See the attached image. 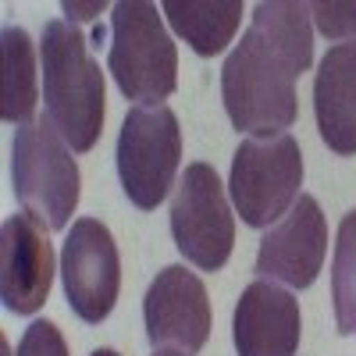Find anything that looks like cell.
Masks as SVG:
<instances>
[{
	"instance_id": "obj_16",
	"label": "cell",
	"mask_w": 356,
	"mask_h": 356,
	"mask_svg": "<svg viewBox=\"0 0 356 356\" xmlns=\"http://www.w3.org/2000/svg\"><path fill=\"white\" fill-rule=\"evenodd\" d=\"M332 303L339 335H356V211H349L339 225L332 257Z\"/></svg>"
},
{
	"instance_id": "obj_3",
	"label": "cell",
	"mask_w": 356,
	"mask_h": 356,
	"mask_svg": "<svg viewBox=\"0 0 356 356\" xmlns=\"http://www.w3.org/2000/svg\"><path fill=\"white\" fill-rule=\"evenodd\" d=\"M11 186L22 211L47 232H65L79 207V164L50 118H33L11 143Z\"/></svg>"
},
{
	"instance_id": "obj_14",
	"label": "cell",
	"mask_w": 356,
	"mask_h": 356,
	"mask_svg": "<svg viewBox=\"0 0 356 356\" xmlns=\"http://www.w3.org/2000/svg\"><path fill=\"white\" fill-rule=\"evenodd\" d=\"M161 11L200 57H214L239 33L243 0H164Z\"/></svg>"
},
{
	"instance_id": "obj_12",
	"label": "cell",
	"mask_w": 356,
	"mask_h": 356,
	"mask_svg": "<svg viewBox=\"0 0 356 356\" xmlns=\"http://www.w3.org/2000/svg\"><path fill=\"white\" fill-rule=\"evenodd\" d=\"M232 339L239 356H296L303 339L300 300L278 282L257 278L235 303Z\"/></svg>"
},
{
	"instance_id": "obj_1",
	"label": "cell",
	"mask_w": 356,
	"mask_h": 356,
	"mask_svg": "<svg viewBox=\"0 0 356 356\" xmlns=\"http://www.w3.org/2000/svg\"><path fill=\"white\" fill-rule=\"evenodd\" d=\"M314 61V18L303 0H264L221 68L228 122L253 139L296 122V79Z\"/></svg>"
},
{
	"instance_id": "obj_18",
	"label": "cell",
	"mask_w": 356,
	"mask_h": 356,
	"mask_svg": "<svg viewBox=\"0 0 356 356\" xmlns=\"http://www.w3.org/2000/svg\"><path fill=\"white\" fill-rule=\"evenodd\" d=\"M18 356H68V342L54 321H33L18 342Z\"/></svg>"
},
{
	"instance_id": "obj_17",
	"label": "cell",
	"mask_w": 356,
	"mask_h": 356,
	"mask_svg": "<svg viewBox=\"0 0 356 356\" xmlns=\"http://www.w3.org/2000/svg\"><path fill=\"white\" fill-rule=\"evenodd\" d=\"M310 18L328 40H356V0H317Z\"/></svg>"
},
{
	"instance_id": "obj_9",
	"label": "cell",
	"mask_w": 356,
	"mask_h": 356,
	"mask_svg": "<svg viewBox=\"0 0 356 356\" xmlns=\"http://www.w3.org/2000/svg\"><path fill=\"white\" fill-rule=\"evenodd\" d=\"M143 321L154 349L200 353L211 335V300L203 282L182 264L157 271L143 300Z\"/></svg>"
},
{
	"instance_id": "obj_2",
	"label": "cell",
	"mask_w": 356,
	"mask_h": 356,
	"mask_svg": "<svg viewBox=\"0 0 356 356\" xmlns=\"http://www.w3.org/2000/svg\"><path fill=\"white\" fill-rule=\"evenodd\" d=\"M40 61H43V100L47 118L65 136L75 154L93 150L104 132V72L86 47V36L72 22L54 18L43 25L40 40Z\"/></svg>"
},
{
	"instance_id": "obj_8",
	"label": "cell",
	"mask_w": 356,
	"mask_h": 356,
	"mask_svg": "<svg viewBox=\"0 0 356 356\" xmlns=\"http://www.w3.org/2000/svg\"><path fill=\"white\" fill-rule=\"evenodd\" d=\"M61 278L68 307L79 321L100 324L114 303L118 289H122V260H118L114 235L97 218H79L65 239L61 250Z\"/></svg>"
},
{
	"instance_id": "obj_10",
	"label": "cell",
	"mask_w": 356,
	"mask_h": 356,
	"mask_svg": "<svg viewBox=\"0 0 356 356\" xmlns=\"http://www.w3.org/2000/svg\"><path fill=\"white\" fill-rule=\"evenodd\" d=\"M324 253H328V221H324L317 200L300 193L292 211L260 239L253 271L267 282L310 289L321 275Z\"/></svg>"
},
{
	"instance_id": "obj_7",
	"label": "cell",
	"mask_w": 356,
	"mask_h": 356,
	"mask_svg": "<svg viewBox=\"0 0 356 356\" xmlns=\"http://www.w3.org/2000/svg\"><path fill=\"white\" fill-rule=\"evenodd\" d=\"M171 239L193 267L221 271L235 246V218L211 164H189L171 196Z\"/></svg>"
},
{
	"instance_id": "obj_5",
	"label": "cell",
	"mask_w": 356,
	"mask_h": 356,
	"mask_svg": "<svg viewBox=\"0 0 356 356\" xmlns=\"http://www.w3.org/2000/svg\"><path fill=\"white\" fill-rule=\"evenodd\" d=\"M303 186V154L289 132L246 139L232 157V203L250 228L278 225L292 203L300 200Z\"/></svg>"
},
{
	"instance_id": "obj_6",
	"label": "cell",
	"mask_w": 356,
	"mask_h": 356,
	"mask_svg": "<svg viewBox=\"0 0 356 356\" xmlns=\"http://www.w3.org/2000/svg\"><path fill=\"white\" fill-rule=\"evenodd\" d=\"M182 129L171 107H132L118 132V178L139 211H154L175 186Z\"/></svg>"
},
{
	"instance_id": "obj_20",
	"label": "cell",
	"mask_w": 356,
	"mask_h": 356,
	"mask_svg": "<svg viewBox=\"0 0 356 356\" xmlns=\"http://www.w3.org/2000/svg\"><path fill=\"white\" fill-rule=\"evenodd\" d=\"M154 356H193V353H182V349H154Z\"/></svg>"
},
{
	"instance_id": "obj_15",
	"label": "cell",
	"mask_w": 356,
	"mask_h": 356,
	"mask_svg": "<svg viewBox=\"0 0 356 356\" xmlns=\"http://www.w3.org/2000/svg\"><path fill=\"white\" fill-rule=\"evenodd\" d=\"M36 100V47L22 25H8L0 33V118L8 125H29Z\"/></svg>"
},
{
	"instance_id": "obj_19",
	"label": "cell",
	"mask_w": 356,
	"mask_h": 356,
	"mask_svg": "<svg viewBox=\"0 0 356 356\" xmlns=\"http://www.w3.org/2000/svg\"><path fill=\"white\" fill-rule=\"evenodd\" d=\"M61 11H65V15H68V22L75 25V22H93L97 15H104V11H107V4H104V0H93V4H72V0H65Z\"/></svg>"
},
{
	"instance_id": "obj_21",
	"label": "cell",
	"mask_w": 356,
	"mask_h": 356,
	"mask_svg": "<svg viewBox=\"0 0 356 356\" xmlns=\"http://www.w3.org/2000/svg\"><path fill=\"white\" fill-rule=\"evenodd\" d=\"M93 356H122V353H118V349H97Z\"/></svg>"
},
{
	"instance_id": "obj_11",
	"label": "cell",
	"mask_w": 356,
	"mask_h": 356,
	"mask_svg": "<svg viewBox=\"0 0 356 356\" xmlns=\"http://www.w3.org/2000/svg\"><path fill=\"white\" fill-rule=\"evenodd\" d=\"M54 250L47 228L29 214H11L0 228V300L18 317L43 310L54 285Z\"/></svg>"
},
{
	"instance_id": "obj_13",
	"label": "cell",
	"mask_w": 356,
	"mask_h": 356,
	"mask_svg": "<svg viewBox=\"0 0 356 356\" xmlns=\"http://www.w3.org/2000/svg\"><path fill=\"white\" fill-rule=\"evenodd\" d=\"M314 114L328 150L356 154V40L335 43L321 57L314 79Z\"/></svg>"
},
{
	"instance_id": "obj_4",
	"label": "cell",
	"mask_w": 356,
	"mask_h": 356,
	"mask_svg": "<svg viewBox=\"0 0 356 356\" xmlns=\"http://www.w3.org/2000/svg\"><path fill=\"white\" fill-rule=\"evenodd\" d=\"M107 72L125 100L154 107L178 86V50L154 4L122 0L111 8V54Z\"/></svg>"
}]
</instances>
